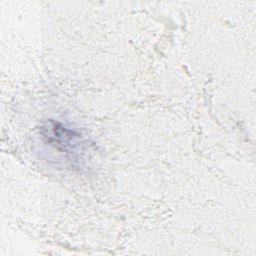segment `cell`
<instances>
[{"mask_svg": "<svg viewBox=\"0 0 256 256\" xmlns=\"http://www.w3.org/2000/svg\"><path fill=\"white\" fill-rule=\"evenodd\" d=\"M40 133L44 144L72 165L82 160L85 140L81 133L56 121L42 126Z\"/></svg>", "mask_w": 256, "mask_h": 256, "instance_id": "cell-1", "label": "cell"}]
</instances>
